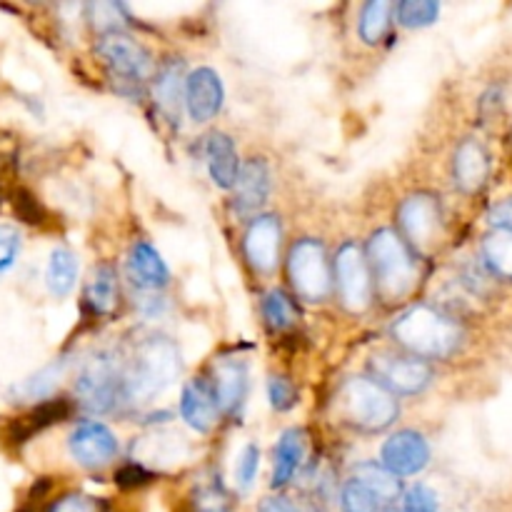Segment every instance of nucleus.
Returning a JSON list of instances; mask_svg holds the SVG:
<instances>
[{"label":"nucleus","instance_id":"nucleus-1","mask_svg":"<svg viewBox=\"0 0 512 512\" xmlns=\"http://www.w3.org/2000/svg\"><path fill=\"white\" fill-rule=\"evenodd\" d=\"M183 370L180 353L168 338L143 340L135 345V353L123 365V395L133 403H145L175 383Z\"/></svg>","mask_w":512,"mask_h":512},{"label":"nucleus","instance_id":"nucleus-2","mask_svg":"<svg viewBox=\"0 0 512 512\" xmlns=\"http://www.w3.org/2000/svg\"><path fill=\"white\" fill-rule=\"evenodd\" d=\"M393 338L415 358L445 360L463 343V328L430 305H413L393 323Z\"/></svg>","mask_w":512,"mask_h":512},{"label":"nucleus","instance_id":"nucleus-3","mask_svg":"<svg viewBox=\"0 0 512 512\" xmlns=\"http://www.w3.org/2000/svg\"><path fill=\"white\" fill-rule=\"evenodd\" d=\"M368 258L380 295L385 300H398L413 290L418 280V263H415L413 250L395 230L383 228L370 238Z\"/></svg>","mask_w":512,"mask_h":512},{"label":"nucleus","instance_id":"nucleus-4","mask_svg":"<svg viewBox=\"0 0 512 512\" xmlns=\"http://www.w3.org/2000/svg\"><path fill=\"white\" fill-rule=\"evenodd\" d=\"M338 413L350 428H358L363 433H380L398 418V403L375 380L350 378L338 393Z\"/></svg>","mask_w":512,"mask_h":512},{"label":"nucleus","instance_id":"nucleus-5","mask_svg":"<svg viewBox=\"0 0 512 512\" xmlns=\"http://www.w3.org/2000/svg\"><path fill=\"white\" fill-rule=\"evenodd\" d=\"M288 273L295 293L308 303H320L333 290V275H330L328 253L318 240H298L290 248Z\"/></svg>","mask_w":512,"mask_h":512},{"label":"nucleus","instance_id":"nucleus-6","mask_svg":"<svg viewBox=\"0 0 512 512\" xmlns=\"http://www.w3.org/2000/svg\"><path fill=\"white\" fill-rule=\"evenodd\" d=\"M80 403L90 413H108L113 405H118L123 395V368L113 355L98 353L83 365L75 383Z\"/></svg>","mask_w":512,"mask_h":512},{"label":"nucleus","instance_id":"nucleus-7","mask_svg":"<svg viewBox=\"0 0 512 512\" xmlns=\"http://www.w3.org/2000/svg\"><path fill=\"white\" fill-rule=\"evenodd\" d=\"M370 370L375 375V383L383 385L390 395H418L433 380V370L428 363L393 353H375L370 358Z\"/></svg>","mask_w":512,"mask_h":512},{"label":"nucleus","instance_id":"nucleus-8","mask_svg":"<svg viewBox=\"0 0 512 512\" xmlns=\"http://www.w3.org/2000/svg\"><path fill=\"white\" fill-rule=\"evenodd\" d=\"M95 53L103 58L110 73L130 80V83H143L153 73V58L148 50L125 33H105L95 45Z\"/></svg>","mask_w":512,"mask_h":512},{"label":"nucleus","instance_id":"nucleus-9","mask_svg":"<svg viewBox=\"0 0 512 512\" xmlns=\"http://www.w3.org/2000/svg\"><path fill=\"white\" fill-rule=\"evenodd\" d=\"M335 275H338V288L343 305L350 313H360L370 305L373 283H370L368 260L363 250L353 243H345L335 255Z\"/></svg>","mask_w":512,"mask_h":512},{"label":"nucleus","instance_id":"nucleus-10","mask_svg":"<svg viewBox=\"0 0 512 512\" xmlns=\"http://www.w3.org/2000/svg\"><path fill=\"white\" fill-rule=\"evenodd\" d=\"M398 223L413 248H430L443 228L438 198L430 193H415L405 198L398 208Z\"/></svg>","mask_w":512,"mask_h":512},{"label":"nucleus","instance_id":"nucleus-11","mask_svg":"<svg viewBox=\"0 0 512 512\" xmlns=\"http://www.w3.org/2000/svg\"><path fill=\"white\" fill-rule=\"evenodd\" d=\"M70 455L83 468L100 470L118 455V438L103 423H83L70 435Z\"/></svg>","mask_w":512,"mask_h":512},{"label":"nucleus","instance_id":"nucleus-12","mask_svg":"<svg viewBox=\"0 0 512 512\" xmlns=\"http://www.w3.org/2000/svg\"><path fill=\"white\" fill-rule=\"evenodd\" d=\"M430 445L415 430H400L383 445V468L393 473L395 478H408L418 475L428 465Z\"/></svg>","mask_w":512,"mask_h":512},{"label":"nucleus","instance_id":"nucleus-13","mask_svg":"<svg viewBox=\"0 0 512 512\" xmlns=\"http://www.w3.org/2000/svg\"><path fill=\"white\" fill-rule=\"evenodd\" d=\"M223 100V80L213 68H198L185 78V108L195 123L213 120L223 108Z\"/></svg>","mask_w":512,"mask_h":512},{"label":"nucleus","instance_id":"nucleus-14","mask_svg":"<svg viewBox=\"0 0 512 512\" xmlns=\"http://www.w3.org/2000/svg\"><path fill=\"white\" fill-rule=\"evenodd\" d=\"M245 258L255 273H273L278 265L280 223L275 215H260L248 225L243 238Z\"/></svg>","mask_w":512,"mask_h":512},{"label":"nucleus","instance_id":"nucleus-15","mask_svg":"<svg viewBox=\"0 0 512 512\" xmlns=\"http://www.w3.org/2000/svg\"><path fill=\"white\" fill-rule=\"evenodd\" d=\"M270 168L263 158H253L240 168L238 180H235V200L233 208L238 215H253L255 210L268 203L270 195Z\"/></svg>","mask_w":512,"mask_h":512},{"label":"nucleus","instance_id":"nucleus-16","mask_svg":"<svg viewBox=\"0 0 512 512\" xmlns=\"http://www.w3.org/2000/svg\"><path fill=\"white\" fill-rule=\"evenodd\" d=\"M490 175V155L478 140L465 138L453 155V178L463 193H478Z\"/></svg>","mask_w":512,"mask_h":512},{"label":"nucleus","instance_id":"nucleus-17","mask_svg":"<svg viewBox=\"0 0 512 512\" xmlns=\"http://www.w3.org/2000/svg\"><path fill=\"white\" fill-rule=\"evenodd\" d=\"M213 373V393L218 400V408L228 415L240 413V408L245 405V395H248V365H245V360H218Z\"/></svg>","mask_w":512,"mask_h":512},{"label":"nucleus","instance_id":"nucleus-18","mask_svg":"<svg viewBox=\"0 0 512 512\" xmlns=\"http://www.w3.org/2000/svg\"><path fill=\"white\" fill-rule=\"evenodd\" d=\"M218 410L213 385H208L205 380H193L185 385L183 395H180V413L195 433H210L213 425L218 423Z\"/></svg>","mask_w":512,"mask_h":512},{"label":"nucleus","instance_id":"nucleus-19","mask_svg":"<svg viewBox=\"0 0 512 512\" xmlns=\"http://www.w3.org/2000/svg\"><path fill=\"white\" fill-rule=\"evenodd\" d=\"M205 158H208V170L213 183L225 190L233 188L240 173L238 153H235L233 140L225 133H210L208 143H205Z\"/></svg>","mask_w":512,"mask_h":512},{"label":"nucleus","instance_id":"nucleus-20","mask_svg":"<svg viewBox=\"0 0 512 512\" xmlns=\"http://www.w3.org/2000/svg\"><path fill=\"white\" fill-rule=\"evenodd\" d=\"M130 275H133V283L148 290L163 288L170 280L168 265L160 258L158 250L148 243H135L130 250Z\"/></svg>","mask_w":512,"mask_h":512},{"label":"nucleus","instance_id":"nucleus-21","mask_svg":"<svg viewBox=\"0 0 512 512\" xmlns=\"http://www.w3.org/2000/svg\"><path fill=\"white\" fill-rule=\"evenodd\" d=\"M153 95L158 108L168 115L170 120H178L180 108L185 103V70L183 63H170L163 65V70L158 73L153 85Z\"/></svg>","mask_w":512,"mask_h":512},{"label":"nucleus","instance_id":"nucleus-22","mask_svg":"<svg viewBox=\"0 0 512 512\" xmlns=\"http://www.w3.org/2000/svg\"><path fill=\"white\" fill-rule=\"evenodd\" d=\"M118 303V273L113 265H98L85 285V308L93 315L113 313Z\"/></svg>","mask_w":512,"mask_h":512},{"label":"nucleus","instance_id":"nucleus-23","mask_svg":"<svg viewBox=\"0 0 512 512\" xmlns=\"http://www.w3.org/2000/svg\"><path fill=\"white\" fill-rule=\"evenodd\" d=\"M305 455V433L303 430H288L278 440L275 448V470H273V488H283L298 473Z\"/></svg>","mask_w":512,"mask_h":512},{"label":"nucleus","instance_id":"nucleus-24","mask_svg":"<svg viewBox=\"0 0 512 512\" xmlns=\"http://www.w3.org/2000/svg\"><path fill=\"white\" fill-rule=\"evenodd\" d=\"M75 278H78V258L73 250L55 248L50 253L48 268H45V285L55 298H65L73 290Z\"/></svg>","mask_w":512,"mask_h":512},{"label":"nucleus","instance_id":"nucleus-25","mask_svg":"<svg viewBox=\"0 0 512 512\" xmlns=\"http://www.w3.org/2000/svg\"><path fill=\"white\" fill-rule=\"evenodd\" d=\"M190 510L193 512H235V500L228 493L218 475L200 480L190 493Z\"/></svg>","mask_w":512,"mask_h":512},{"label":"nucleus","instance_id":"nucleus-26","mask_svg":"<svg viewBox=\"0 0 512 512\" xmlns=\"http://www.w3.org/2000/svg\"><path fill=\"white\" fill-rule=\"evenodd\" d=\"M353 478L360 480V483H363L368 490H373L385 508H388L390 503H395V500L400 498V493H403V488H400V480L395 478L393 473H388L383 465H375V463L358 465L353 473Z\"/></svg>","mask_w":512,"mask_h":512},{"label":"nucleus","instance_id":"nucleus-27","mask_svg":"<svg viewBox=\"0 0 512 512\" xmlns=\"http://www.w3.org/2000/svg\"><path fill=\"white\" fill-rule=\"evenodd\" d=\"M485 265L500 278L512 280V233L510 230H495L483 240Z\"/></svg>","mask_w":512,"mask_h":512},{"label":"nucleus","instance_id":"nucleus-28","mask_svg":"<svg viewBox=\"0 0 512 512\" xmlns=\"http://www.w3.org/2000/svg\"><path fill=\"white\" fill-rule=\"evenodd\" d=\"M393 3L388 0H370L360 13V38L368 45H378L390 28V15H393Z\"/></svg>","mask_w":512,"mask_h":512},{"label":"nucleus","instance_id":"nucleus-29","mask_svg":"<svg viewBox=\"0 0 512 512\" xmlns=\"http://www.w3.org/2000/svg\"><path fill=\"white\" fill-rule=\"evenodd\" d=\"M60 373H63V365H48V368H43L40 373L30 375L28 380H23V383L18 385V388H13V398L18 395L20 400H40V398H48L50 390L58 385V378Z\"/></svg>","mask_w":512,"mask_h":512},{"label":"nucleus","instance_id":"nucleus-30","mask_svg":"<svg viewBox=\"0 0 512 512\" xmlns=\"http://www.w3.org/2000/svg\"><path fill=\"white\" fill-rule=\"evenodd\" d=\"M395 13L405 28H425V25H433L438 20L440 3H435V0H403L395 8Z\"/></svg>","mask_w":512,"mask_h":512},{"label":"nucleus","instance_id":"nucleus-31","mask_svg":"<svg viewBox=\"0 0 512 512\" xmlns=\"http://www.w3.org/2000/svg\"><path fill=\"white\" fill-rule=\"evenodd\" d=\"M340 503H343V510L345 512H385L383 503L378 500V495L373 493V490L365 488L360 480L350 478L348 483H345L343 488V495H340Z\"/></svg>","mask_w":512,"mask_h":512},{"label":"nucleus","instance_id":"nucleus-32","mask_svg":"<svg viewBox=\"0 0 512 512\" xmlns=\"http://www.w3.org/2000/svg\"><path fill=\"white\" fill-rule=\"evenodd\" d=\"M263 315L273 330H288L295 325V308L283 290H270L263 300Z\"/></svg>","mask_w":512,"mask_h":512},{"label":"nucleus","instance_id":"nucleus-33","mask_svg":"<svg viewBox=\"0 0 512 512\" xmlns=\"http://www.w3.org/2000/svg\"><path fill=\"white\" fill-rule=\"evenodd\" d=\"M85 10H88L90 25L105 30V33H118V28H123L125 20H128L120 3H90Z\"/></svg>","mask_w":512,"mask_h":512},{"label":"nucleus","instance_id":"nucleus-34","mask_svg":"<svg viewBox=\"0 0 512 512\" xmlns=\"http://www.w3.org/2000/svg\"><path fill=\"white\" fill-rule=\"evenodd\" d=\"M45 512H110L108 503L100 498L85 493H68L63 498L53 500V503L45 508Z\"/></svg>","mask_w":512,"mask_h":512},{"label":"nucleus","instance_id":"nucleus-35","mask_svg":"<svg viewBox=\"0 0 512 512\" xmlns=\"http://www.w3.org/2000/svg\"><path fill=\"white\" fill-rule=\"evenodd\" d=\"M268 398L273 410H278V413H285V410H290L298 403L295 385L290 383L288 378H283V375H273V378L268 380Z\"/></svg>","mask_w":512,"mask_h":512},{"label":"nucleus","instance_id":"nucleus-36","mask_svg":"<svg viewBox=\"0 0 512 512\" xmlns=\"http://www.w3.org/2000/svg\"><path fill=\"white\" fill-rule=\"evenodd\" d=\"M400 512H438V495L428 485H413L403 493Z\"/></svg>","mask_w":512,"mask_h":512},{"label":"nucleus","instance_id":"nucleus-37","mask_svg":"<svg viewBox=\"0 0 512 512\" xmlns=\"http://www.w3.org/2000/svg\"><path fill=\"white\" fill-rule=\"evenodd\" d=\"M258 468H260V450L258 445H245L243 453H240L238 460V470H235V478H238L240 490H250L253 488L255 478H258Z\"/></svg>","mask_w":512,"mask_h":512},{"label":"nucleus","instance_id":"nucleus-38","mask_svg":"<svg viewBox=\"0 0 512 512\" xmlns=\"http://www.w3.org/2000/svg\"><path fill=\"white\" fill-rule=\"evenodd\" d=\"M13 208H15V215H18L23 223H30V225H40L43 223V208H40L38 198H35L30 190L25 188H18L13 193Z\"/></svg>","mask_w":512,"mask_h":512},{"label":"nucleus","instance_id":"nucleus-39","mask_svg":"<svg viewBox=\"0 0 512 512\" xmlns=\"http://www.w3.org/2000/svg\"><path fill=\"white\" fill-rule=\"evenodd\" d=\"M20 253V233L13 225H0V273L15 265Z\"/></svg>","mask_w":512,"mask_h":512},{"label":"nucleus","instance_id":"nucleus-40","mask_svg":"<svg viewBox=\"0 0 512 512\" xmlns=\"http://www.w3.org/2000/svg\"><path fill=\"white\" fill-rule=\"evenodd\" d=\"M153 480V473L145 470L140 463H128L115 473V485L123 490H135V488H143Z\"/></svg>","mask_w":512,"mask_h":512},{"label":"nucleus","instance_id":"nucleus-41","mask_svg":"<svg viewBox=\"0 0 512 512\" xmlns=\"http://www.w3.org/2000/svg\"><path fill=\"white\" fill-rule=\"evenodd\" d=\"M488 223L493 225L495 230H510L512 233V198L503 200V203H498L490 208Z\"/></svg>","mask_w":512,"mask_h":512},{"label":"nucleus","instance_id":"nucleus-42","mask_svg":"<svg viewBox=\"0 0 512 512\" xmlns=\"http://www.w3.org/2000/svg\"><path fill=\"white\" fill-rule=\"evenodd\" d=\"M258 512H305L298 503H293L290 498H283V495H275V498H265L260 503Z\"/></svg>","mask_w":512,"mask_h":512}]
</instances>
